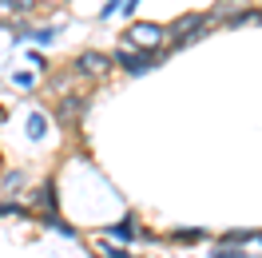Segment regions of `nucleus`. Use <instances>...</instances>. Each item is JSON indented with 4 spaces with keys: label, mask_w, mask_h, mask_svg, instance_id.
<instances>
[{
    "label": "nucleus",
    "mask_w": 262,
    "mask_h": 258,
    "mask_svg": "<svg viewBox=\"0 0 262 258\" xmlns=\"http://www.w3.org/2000/svg\"><path fill=\"white\" fill-rule=\"evenodd\" d=\"M163 36H167L163 24H151V20H135L127 32H123V40H127V48H131V52H159Z\"/></svg>",
    "instance_id": "f257e3e1"
},
{
    "label": "nucleus",
    "mask_w": 262,
    "mask_h": 258,
    "mask_svg": "<svg viewBox=\"0 0 262 258\" xmlns=\"http://www.w3.org/2000/svg\"><path fill=\"white\" fill-rule=\"evenodd\" d=\"M112 60H115L119 68H123L127 76H143V72H151V68L159 64V60H167V52H163V56H159V52H131L127 44H123V48L115 52Z\"/></svg>",
    "instance_id": "f03ea898"
},
{
    "label": "nucleus",
    "mask_w": 262,
    "mask_h": 258,
    "mask_svg": "<svg viewBox=\"0 0 262 258\" xmlns=\"http://www.w3.org/2000/svg\"><path fill=\"white\" fill-rule=\"evenodd\" d=\"M258 239V230H227L223 234V246H243V242Z\"/></svg>",
    "instance_id": "9b49d317"
},
{
    "label": "nucleus",
    "mask_w": 262,
    "mask_h": 258,
    "mask_svg": "<svg viewBox=\"0 0 262 258\" xmlns=\"http://www.w3.org/2000/svg\"><path fill=\"white\" fill-rule=\"evenodd\" d=\"M28 135H32V139H44V135H48V115L44 112L28 115Z\"/></svg>",
    "instance_id": "9d476101"
},
{
    "label": "nucleus",
    "mask_w": 262,
    "mask_h": 258,
    "mask_svg": "<svg viewBox=\"0 0 262 258\" xmlns=\"http://www.w3.org/2000/svg\"><path fill=\"white\" fill-rule=\"evenodd\" d=\"M107 68H112V56H107V52L88 48V52L76 56V72H80V76H103Z\"/></svg>",
    "instance_id": "39448f33"
},
{
    "label": "nucleus",
    "mask_w": 262,
    "mask_h": 258,
    "mask_svg": "<svg viewBox=\"0 0 262 258\" xmlns=\"http://www.w3.org/2000/svg\"><path fill=\"white\" fill-rule=\"evenodd\" d=\"M32 4H36V0H12V8H16V12H28Z\"/></svg>",
    "instance_id": "f3484780"
},
{
    "label": "nucleus",
    "mask_w": 262,
    "mask_h": 258,
    "mask_svg": "<svg viewBox=\"0 0 262 258\" xmlns=\"http://www.w3.org/2000/svg\"><path fill=\"white\" fill-rule=\"evenodd\" d=\"M24 183H28V175H24V171H8V175L0 179V195H16Z\"/></svg>",
    "instance_id": "1a4fd4ad"
},
{
    "label": "nucleus",
    "mask_w": 262,
    "mask_h": 258,
    "mask_svg": "<svg viewBox=\"0 0 262 258\" xmlns=\"http://www.w3.org/2000/svg\"><path fill=\"white\" fill-rule=\"evenodd\" d=\"M119 8H123V0H107V4L99 8V20H107L112 12H119Z\"/></svg>",
    "instance_id": "4468645a"
},
{
    "label": "nucleus",
    "mask_w": 262,
    "mask_h": 258,
    "mask_svg": "<svg viewBox=\"0 0 262 258\" xmlns=\"http://www.w3.org/2000/svg\"><path fill=\"white\" fill-rule=\"evenodd\" d=\"M99 258H131L123 246H112V242H99Z\"/></svg>",
    "instance_id": "ddd939ff"
},
{
    "label": "nucleus",
    "mask_w": 262,
    "mask_h": 258,
    "mask_svg": "<svg viewBox=\"0 0 262 258\" xmlns=\"http://www.w3.org/2000/svg\"><path fill=\"white\" fill-rule=\"evenodd\" d=\"M16 83L20 88H32V72H16Z\"/></svg>",
    "instance_id": "2eb2a0df"
},
{
    "label": "nucleus",
    "mask_w": 262,
    "mask_h": 258,
    "mask_svg": "<svg viewBox=\"0 0 262 258\" xmlns=\"http://www.w3.org/2000/svg\"><path fill=\"white\" fill-rule=\"evenodd\" d=\"M203 24H207V16H203V12H183V16L167 28V36H175V44H191V40H199Z\"/></svg>",
    "instance_id": "7ed1b4c3"
},
{
    "label": "nucleus",
    "mask_w": 262,
    "mask_h": 258,
    "mask_svg": "<svg viewBox=\"0 0 262 258\" xmlns=\"http://www.w3.org/2000/svg\"><path fill=\"white\" fill-rule=\"evenodd\" d=\"M8 12H16V8H12V0H0V24H4V16H8Z\"/></svg>",
    "instance_id": "dca6fc26"
},
{
    "label": "nucleus",
    "mask_w": 262,
    "mask_h": 258,
    "mask_svg": "<svg viewBox=\"0 0 262 258\" xmlns=\"http://www.w3.org/2000/svg\"><path fill=\"white\" fill-rule=\"evenodd\" d=\"M88 103H92L88 96H68V99H60V107H56V119H60L64 127H76V123H80V115L88 112Z\"/></svg>",
    "instance_id": "423d86ee"
},
{
    "label": "nucleus",
    "mask_w": 262,
    "mask_h": 258,
    "mask_svg": "<svg viewBox=\"0 0 262 258\" xmlns=\"http://www.w3.org/2000/svg\"><path fill=\"white\" fill-rule=\"evenodd\" d=\"M56 179H44L40 183V191H32V214L36 219H48V214H56Z\"/></svg>",
    "instance_id": "20e7f679"
},
{
    "label": "nucleus",
    "mask_w": 262,
    "mask_h": 258,
    "mask_svg": "<svg viewBox=\"0 0 262 258\" xmlns=\"http://www.w3.org/2000/svg\"><path fill=\"white\" fill-rule=\"evenodd\" d=\"M207 239V230H199V226H183V230H171V242H179V246H195V242Z\"/></svg>",
    "instance_id": "6e6552de"
},
{
    "label": "nucleus",
    "mask_w": 262,
    "mask_h": 258,
    "mask_svg": "<svg viewBox=\"0 0 262 258\" xmlns=\"http://www.w3.org/2000/svg\"><path fill=\"white\" fill-rule=\"evenodd\" d=\"M107 234H112L115 242H131V239H139V219H135V214H123L119 223L107 226Z\"/></svg>",
    "instance_id": "0eeeda50"
},
{
    "label": "nucleus",
    "mask_w": 262,
    "mask_h": 258,
    "mask_svg": "<svg viewBox=\"0 0 262 258\" xmlns=\"http://www.w3.org/2000/svg\"><path fill=\"white\" fill-rule=\"evenodd\" d=\"M258 242H262V234H258Z\"/></svg>",
    "instance_id": "a211bd4d"
},
{
    "label": "nucleus",
    "mask_w": 262,
    "mask_h": 258,
    "mask_svg": "<svg viewBox=\"0 0 262 258\" xmlns=\"http://www.w3.org/2000/svg\"><path fill=\"white\" fill-rule=\"evenodd\" d=\"M211 258H250V254H246V250H238V246H223V242H219V246L211 250Z\"/></svg>",
    "instance_id": "f8f14e48"
}]
</instances>
